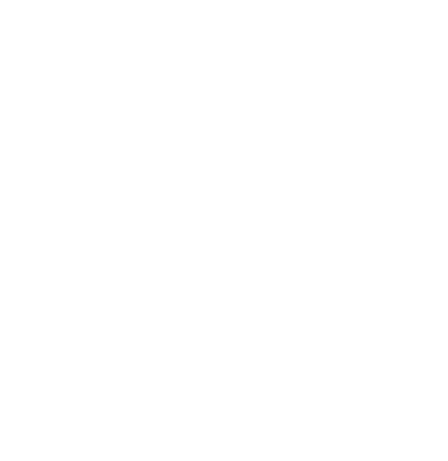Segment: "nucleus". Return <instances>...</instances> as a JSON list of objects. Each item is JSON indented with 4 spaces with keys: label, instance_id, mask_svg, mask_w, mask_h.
Masks as SVG:
<instances>
[]
</instances>
